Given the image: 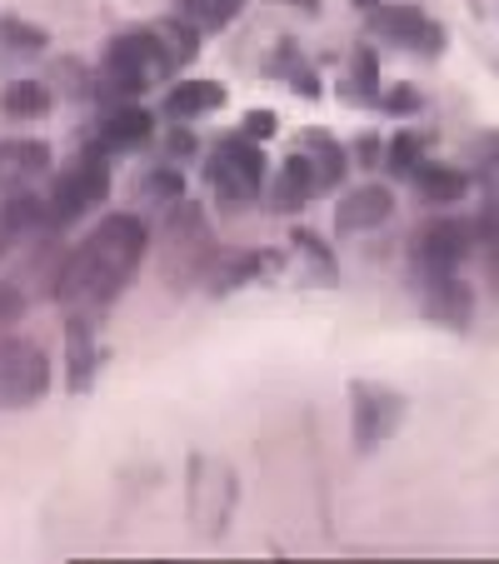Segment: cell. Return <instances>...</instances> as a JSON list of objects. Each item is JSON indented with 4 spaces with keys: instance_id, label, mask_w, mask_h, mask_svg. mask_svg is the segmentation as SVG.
<instances>
[{
    "instance_id": "cell-1",
    "label": "cell",
    "mask_w": 499,
    "mask_h": 564,
    "mask_svg": "<svg viewBox=\"0 0 499 564\" xmlns=\"http://www.w3.org/2000/svg\"><path fill=\"white\" fill-rule=\"evenodd\" d=\"M150 256V225L130 210H110L90 225L80 246L65 250V265L55 275V305L65 315H106L130 280L140 275Z\"/></svg>"
},
{
    "instance_id": "cell-2",
    "label": "cell",
    "mask_w": 499,
    "mask_h": 564,
    "mask_svg": "<svg viewBox=\"0 0 499 564\" xmlns=\"http://www.w3.org/2000/svg\"><path fill=\"white\" fill-rule=\"evenodd\" d=\"M215 256H220V240H215V230H210L205 205H195L191 195L175 200L171 210H165V225H160V280L171 290L205 285Z\"/></svg>"
},
{
    "instance_id": "cell-3",
    "label": "cell",
    "mask_w": 499,
    "mask_h": 564,
    "mask_svg": "<svg viewBox=\"0 0 499 564\" xmlns=\"http://www.w3.org/2000/svg\"><path fill=\"white\" fill-rule=\"evenodd\" d=\"M235 510H240V475H235V465L195 449L185 459V520H191V534L205 544H220L235 524Z\"/></svg>"
},
{
    "instance_id": "cell-4",
    "label": "cell",
    "mask_w": 499,
    "mask_h": 564,
    "mask_svg": "<svg viewBox=\"0 0 499 564\" xmlns=\"http://www.w3.org/2000/svg\"><path fill=\"white\" fill-rule=\"evenodd\" d=\"M265 171H270L265 145L240 135V130L215 135L210 150H205V185H210V195L225 205V210L256 205L260 191H265Z\"/></svg>"
},
{
    "instance_id": "cell-5",
    "label": "cell",
    "mask_w": 499,
    "mask_h": 564,
    "mask_svg": "<svg viewBox=\"0 0 499 564\" xmlns=\"http://www.w3.org/2000/svg\"><path fill=\"white\" fill-rule=\"evenodd\" d=\"M106 200H110V155H100L96 145H80V155L65 160L51 175V191H45L51 230H70Z\"/></svg>"
},
{
    "instance_id": "cell-6",
    "label": "cell",
    "mask_w": 499,
    "mask_h": 564,
    "mask_svg": "<svg viewBox=\"0 0 499 564\" xmlns=\"http://www.w3.org/2000/svg\"><path fill=\"white\" fill-rule=\"evenodd\" d=\"M345 400H350V445L360 455H375L380 445H390L400 435V425L410 420V394L384 380L360 375V380L345 384Z\"/></svg>"
},
{
    "instance_id": "cell-7",
    "label": "cell",
    "mask_w": 499,
    "mask_h": 564,
    "mask_svg": "<svg viewBox=\"0 0 499 564\" xmlns=\"http://www.w3.org/2000/svg\"><path fill=\"white\" fill-rule=\"evenodd\" d=\"M475 256V225L469 215H430L410 235V280L459 275V265Z\"/></svg>"
},
{
    "instance_id": "cell-8",
    "label": "cell",
    "mask_w": 499,
    "mask_h": 564,
    "mask_svg": "<svg viewBox=\"0 0 499 564\" xmlns=\"http://www.w3.org/2000/svg\"><path fill=\"white\" fill-rule=\"evenodd\" d=\"M51 394V355L35 340L0 335V410H31Z\"/></svg>"
},
{
    "instance_id": "cell-9",
    "label": "cell",
    "mask_w": 499,
    "mask_h": 564,
    "mask_svg": "<svg viewBox=\"0 0 499 564\" xmlns=\"http://www.w3.org/2000/svg\"><path fill=\"white\" fill-rule=\"evenodd\" d=\"M365 31L375 35V41L394 45V51H414L425 55V61H440L449 45V31L435 21L430 11H420V6H390V0H380L370 15H365Z\"/></svg>"
},
{
    "instance_id": "cell-10",
    "label": "cell",
    "mask_w": 499,
    "mask_h": 564,
    "mask_svg": "<svg viewBox=\"0 0 499 564\" xmlns=\"http://www.w3.org/2000/svg\"><path fill=\"white\" fill-rule=\"evenodd\" d=\"M414 300H420V315L440 330H455L465 335L475 325V285L459 275H425V280H410Z\"/></svg>"
},
{
    "instance_id": "cell-11",
    "label": "cell",
    "mask_w": 499,
    "mask_h": 564,
    "mask_svg": "<svg viewBox=\"0 0 499 564\" xmlns=\"http://www.w3.org/2000/svg\"><path fill=\"white\" fill-rule=\"evenodd\" d=\"M285 260L290 256H280V250H220L215 265H210V275H205V295L225 300V295H235V290H245V285H260V280L280 275Z\"/></svg>"
},
{
    "instance_id": "cell-12",
    "label": "cell",
    "mask_w": 499,
    "mask_h": 564,
    "mask_svg": "<svg viewBox=\"0 0 499 564\" xmlns=\"http://www.w3.org/2000/svg\"><path fill=\"white\" fill-rule=\"evenodd\" d=\"M100 330L96 315H65V394H90L100 380Z\"/></svg>"
},
{
    "instance_id": "cell-13",
    "label": "cell",
    "mask_w": 499,
    "mask_h": 564,
    "mask_svg": "<svg viewBox=\"0 0 499 564\" xmlns=\"http://www.w3.org/2000/svg\"><path fill=\"white\" fill-rule=\"evenodd\" d=\"M150 140H155V116H150L145 106H110V110H100V120H96V130H90V140L86 145H96L100 155H130V150H145Z\"/></svg>"
},
{
    "instance_id": "cell-14",
    "label": "cell",
    "mask_w": 499,
    "mask_h": 564,
    "mask_svg": "<svg viewBox=\"0 0 499 564\" xmlns=\"http://www.w3.org/2000/svg\"><path fill=\"white\" fill-rule=\"evenodd\" d=\"M51 145L35 135H11L0 140V195H15V191H35L41 181H51Z\"/></svg>"
},
{
    "instance_id": "cell-15",
    "label": "cell",
    "mask_w": 499,
    "mask_h": 564,
    "mask_svg": "<svg viewBox=\"0 0 499 564\" xmlns=\"http://www.w3.org/2000/svg\"><path fill=\"white\" fill-rule=\"evenodd\" d=\"M394 215V191L380 181H365L340 195L335 205V235H370Z\"/></svg>"
},
{
    "instance_id": "cell-16",
    "label": "cell",
    "mask_w": 499,
    "mask_h": 564,
    "mask_svg": "<svg viewBox=\"0 0 499 564\" xmlns=\"http://www.w3.org/2000/svg\"><path fill=\"white\" fill-rule=\"evenodd\" d=\"M260 70H265V80H275V86L295 90L300 100H325V80H319V65L310 61V55L300 51L295 41H280L275 51L260 61Z\"/></svg>"
},
{
    "instance_id": "cell-17",
    "label": "cell",
    "mask_w": 499,
    "mask_h": 564,
    "mask_svg": "<svg viewBox=\"0 0 499 564\" xmlns=\"http://www.w3.org/2000/svg\"><path fill=\"white\" fill-rule=\"evenodd\" d=\"M315 195H319L315 165L305 160V150H290V155L280 160V171H275V181H270V191H265V210L295 215V210H305Z\"/></svg>"
},
{
    "instance_id": "cell-18",
    "label": "cell",
    "mask_w": 499,
    "mask_h": 564,
    "mask_svg": "<svg viewBox=\"0 0 499 564\" xmlns=\"http://www.w3.org/2000/svg\"><path fill=\"white\" fill-rule=\"evenodd\" d=\"M225 100H230L225 80H171L165 100H160V116L171 120V126H191V120L225 110Z\"/></svg>"
},
{
    "instance_id": "cell-19",
    "label": "cell",
    "mask_w": 499,
    "mask_h": 564,
    "mask_svg": "<svg viewBox=\"0 0 499 564\" xmlns=\"http://www.w3.org/2000/svg\"><path fill=\"white\" fill-rule=\"evenodd\" d=\"M285 246H290V265L300 270V280H305V285H315V290H335V285H340V260H335V250L325 246V235L295 225Z\"/></svg>"
},
{
    "instance_id": "cell-20",
    "label": "cell",
    "mask_w": 499,
    "mask_h": 564,
    "mask_svg": "<svg viewBox=\"0 0 499 564\" xmlns=\"http://www.w3.org/2000/svg\"><path fill=\"white\" fill-rule=\"evenodd\" d=\"M0 230L11 235V246H31V240H41V235H61V230H51L45 195H35V191L0 195Z\"/></svg>"
},
{
    "instance_id": "cell-21",
    "label": "cell",
    "mask_w": 499,
    "mask_h": 564,
    "mask_svg": "<svg viewBox=\"0 0 499 564\" xmlns=\"http://www.w3.org/2000/svg\"><path fill=\"white\" fill-rule=\"evenodd\" d=\"M414 195L425 205H440V210H449V205H459L469 191H475V181H469L465 165H445V160H425L420 171H414Z\"/></svg>"
},
{
    "instance_id": "cell-22",
    "label": "cell",
    "mask_w": 499,
    "mask_h": 564,
    "mask_svg": "<svg viewBox=\"0 0 499 564\" xmlns=\"http://www.w3.org/2000/svg\"><path fill=\"white\" fill-rule=\"evenodd\" d=\"M305 150V160L315 165V181H319V195H329L335 185H345V175H350V145H340V140L329 135V130H305L300 135V145Z\"/></svg>"
},
{
    "instance_id": "cell-23",
    "label": "cell",
    "mask_w": 499,
    "mask_h": 564,
    "mask_svg": "<svg viewBox=\"0 0 499 564\" xmlns=\"http://www.w3.org/2000/svg\"><path fill=\"white\" fill-rule=\"evenodd\" d=\"M340 96L350 100V106H375V100H380V51H375L370 41H355L350 55H345Z\"/></svg>"
},
{
    "instance_id": "cell-24",
    "label": "cell",
    "mask_w": 499,
    "mask_h": 564,
    "mask_svg": "<svg viewBox=\"0 0 499 564\" xmlns=\"http://www.w3.org/2000/svg\"><path fill=\"white\" fill-rule=\"evenodd\" d=\"M51 51V31L25 15H0V70L6 65H25V61H41Z\"/></svg>"
},
{
    "instance_id": "cell-25",
    "label": "cell",
    "mask_w": 499,
    "mask_h": 564,
    "mask_svg": "<svg viewBox=\"0 0 499 564\" xmlns=\"http://www.w3.org/2000/svg\"><path fill=\"white\" fill-rule=\"evenodd\" d=\"M51 106H55L51 80L15 75V80H6V86H0V110H6L11 120H41V116H51Z\"/></svg>"
},
{
    "instance_id": "cell-26",
    "label": "cell",
    "mask_w": 499,
    "mask_h": 564,
    "mask_svg": "<svg viewBox=\"0 0 499 564\" xmlns=\"http://www.w3.org/2000/svg\"><path fill=\"white\" fill-rule=\"evenodd\" d=\"M430 160V135H420V130H400V135H390L384 140V175L390 181H400V185H410L414 181V171Z\"/></svg>"
},
{
    "instance_id": "cell-27",
    "label": "cell",
    "mask_w": 499,
    "mask_h": 564,
    "mask_svg": "<svg viewBox=\"0 0 499 564\" xmlns=\"http://www.w3.org/2000/svg\"><path fill=\"white\" fill-rule=\"evenodd\" d=\"M135 195H140V205L171 210L175 200H185V171H181V165H171V160H160V165H150V171L140 175Z\"/></svg>"
},
{
    "instance_id": "cell-28",
    "label": "cell",
    "mask_w": 499,
    "mask_h": 564,
    "mask_svg": "<svg viewBox=\"0 0 499 564\" xmlns=\"http://www.w3.org/2000/svg\"><path fill=\"white\" fill-rule=\"evenodd\" d=\"M150 31L160 35V45H165V55H171V65L175 70H185V65L195 61V55H200V41L205 35L195 31L191 21H181V15H160V21H150Z\"/></svg>"
},
{
    "instance_id": "cell-29",
    "label": "cell",
    "mask_w": 499,
    "mask_h": 564,
    "mask_svg": "<svg viewBox=\"0 0 499 564\" xmlns=\"http://www.w3.org/2000/svg\"><path fill=\"white\" fill-rule=\"evenodd\" d=\"M51 90L65 100H90L96 96V70L80 55H51Z\"/></svg>"
},
{
    "instance_id": "cell-30",
    "label": "cell",
    "mask_w": 499,
    "mask_h": 564,
    "mask_svg": "<svg viewBox=\"0 0 499 564\" xmlns=\"http://www.w3.org/2000/svg\"><path fill=\"white\" fill-rule=\"evenodd\" d=\"M469 181L485 185V191H499V130H485V135L469 140Z\"/></svg>"
},
{
    "instance_id": "cell-31",
    "label": "cell",
    "mask_w": 499,
    "mask_h": 564,
    "mask_svg": "<svg viewBox=\"0 0 499 564\" xmlns=\"http://www.w3.org/2000/svg\"><path fill=\"white\" fill-rule=\"evenodd\" d=\"M469 225H475V250H485L495 260L499 256V191H485V205L469 215Z\"/></svg>"
},
{
    "instance_id": "cell-32",
    "label": "cell",
    "mask_w": 499,
    "mask_h": 564,
    "mask_svg": "<svg viewBox=\"0 0 499 564\" xmlns=\"http://www.w3.org/2000/svg\"><path fill=\"white\" fill-rule=\"evenodd\" d=\"M175 15H181V21H191L200 35H215V31H225V25H230V15L220 11V0H175Z\"/></svg>"
},
{
    "instance_id": "cell-33",
    "label": "cell",
    "mask_w": 499,
    "mask_h": 564,
    "mask_svg": "<svg viewBox=\"0 0 499 564\" xmlns=\"http://www.w3.org/2000/svg\"><path fill=\"white\" fill-rule=\"evenodd\" d=\"M375 110H380V116H394V120H410V116H420V110H425V96H420V90H414L410 80H400V86L380 90Z\"/></svg>"
},
{
    "instance_id": "cell-34",
    "label": "cell",
    "mask_w": 499,
    "mask_h": 564,
    "mask_svg": "<svg viewBox=\"0 0 499 564\" xmlns=\"http://www.w3.org/2000/svg\"><path fill=\"white\" fill-rule=\"evenodd\" d=\"M25 310H31V295L21 290V280H0V335L15 330L25 319Z\"/></svg>"
},
{
    "instance_id": "cell-35",
    "label": "cell",
    "mask_w": 499,
    "mask_h": 564,
    "mask_svg": "<svg viewBox=\"0 0 499 564\" xmlns=\"http://www.w3.org/2000/svg\"><path fill=\"white\" fill-rule=\"evenodd\" d=\"M191 155H200L195 130L191 126H171V130H165V160H171V165H181V160H191Z\"/></svg>"
},
{
    "instance_id": "cell-36",
    "label": "cell",
    "mask_w": 499,
    "mask_h": 564,
    "mask_svg": "<svg viewBox=\"0 0 499 564\" xmlns=\"http://www.w3.org/2000/svg\"><path fill=\"white\" fill-rule=\"evenodd\" d=\"M275 130H280V116H275V110H265V106H260V110H245L240 135H250V140H260V145H265Z\"/></svg>"
},
{
    "instance_id": "cell-37",
    "label": "cell",
    "mask_w": 499,
    "mask_h": 564,
    "mask_svg": "<svg viewBox=\"0 0 499 564\" xmlns=\"http://www.w3.org/2000/svg\"><path fill=\"white\" fill-rule=\"evenodd\" d=\"M350 160H355V165H365V171H370V165H380V160H384V140L375 135V130H365V135H355Z\"/></svg>"
},
{
    "instance_id": "cell-38",
    "label": "cell",
    "mask_w": 499,
    "mask_h": 564,
    "mask_svg": "<svg viewBox=\"0 0 499 564\" xmlns=\"http://www.w3.org/2000/svg\"><path fill=\"white\" fill-rule=\"evenodd\" d=\"M270 6H285V11H300V15H310V21L319 15V0H270Z\"/></svg>"
},
{
    "instance_id": "cell-39",
    "label": "cell",
    "mask_w": 499,
    "mask_h": 564,
    "mask_svg": "<svg viewBox=\"0 0 499 564\" xmlns=\"http://www.w3.org/2000/svg\"><path fill=\"white\" fill-rule=\"evenodd\" d=\"M240 6H245V0H220V11L230 15V21H235V15H240Z\"/></svg>"
},
{
    "instance_id": "cell-40",
    "label": "cell",
    "mask_w": 499,
    "mask_h": 564,
    "mask_svg": "<svg viewBox=\"0 0 499 564\" xmlns=\"http://www.w3.org/2000/svg\"><path fill=\"white\" fill-rule=\"evenodd\" d=\"M350 6H355V11H360V15H370L375 6H380V0H350Z\"/></svg>"
},
{
    "instance_id": "cell-41",
    "label": "cell",
    "mask_w": 499,
    "mask_h": 564,
    "mask_svg": "<svg viewBox=\"0 0 499 564\" xmlns=\"http://www.w3.org/2000/svg\"><path fill=\"white\" fill-rule=\"evenodd\" d=\"M6 250H11V235L0 230V260H6Z\"/></svg>"
},
{
    "instance_id": "cell-42",
    "label": "cell",
    "mask_w": 499,
    "mask_h": 564,
    "mask_svg": "<svg viewBox=\"0 0 499 564\" xmlns=\"http://www.w3.org/2000/svg\"><path fill=\"white\" fill-rule=\"evenodd\" d=\"M489 270H495V290H499V256H495V260H489Z\"/></svg>"
}]
</instances>
